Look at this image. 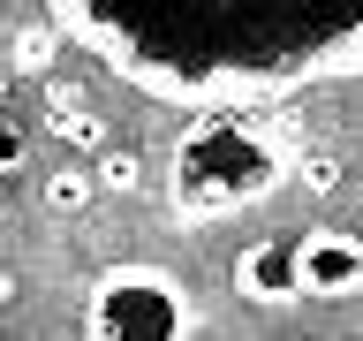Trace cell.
Segmentation results:
<instances>
[{"mask_svg":"<svg viewBox=\"0 0 363 341\" xmlns=\"http://www.w3.org/2000/svg\"><path fill=\"white\" fill-rule=\"evenodd\" d=\"M295 281H303V296H318V303L363 296V235H348V227L295 235Z\"/></svg>","mask_w":363,"mask_h":341,"instance_id":"4","label":"cell"},{"mask_svg":"<svg viewBox=\"0 0 363 341\" xmlns=\"http://www.w3.org/2000/svg\"><path fill=\"white\" fill-rule=\"evenodd\" d=\"M113 76L182 107H265L363 68V0H45Z\"/></svg>","mask_w":363,"mask_h":341,"instance_id":"1","label":"cell"},{"mask_svg":"<svg viewBox=\"0 0 363 341\" xmlns=\"http://www.w3.org/2000/svg\"><path fill=\"white\" fill-rule=\"evenodd\" d=\"M227 273H235V296H250V303H295L303 296V281H295V235L235 250Z\"/></svg>","mask_w":363,"mask_h":341,"instance_id":"5","label":"cell"},{"mask_svg":"<svg viewBox=\"0 0 363 341\" xmlns=\"http://www.w3.org/2000/svg\"><path fill=\"white\" fill-rule=\"evenodd\" d=\"M303 182H311V190H340V167H333V159H311V167H303Z\"/></svg>","mask_w":363,"mask_h":341,"instance_id":"8","label":"cell"},{"mask_svg":"<svg viewBox=\"0 0 363 341\" xmlns=\"http://www.w3.org/2000/svg\"><path fill=\"white\" fill-rule=\"evenodd\" d=\"M38 197H45V212H68V220H76V212L99 197V167H53Z\"/></svg>","mask_w":363,"mask_h":341,"instance_id":"6","label":"cell"},{"mask_svg":"<svg viewBox=\"0 0 363 341\" xmlns=\"http://www.w3.org/2000/svg\"><path fill=\"white\" fill-rule=\"evenodd\" d=\"M189 326H197L189 288L152 258L106 266L84 296V334H99V341H182Z\"/></svg>","mask_w":363,"mask_h":341,"instance_id":"3","label":"cell"},{"mask_svg":"<svg viewBox=\"0 0 363 341\" xmlns=\"http://www.w3.org/2000/svg\"><path fill=\"white\" fill-rule=\"evenodd\" d=\"M0 167H23V129H0Z\"/></svg>","mask_w":363,"mask_h":341,"instance_id":"9","label":"cell"},{"mask_svg":"<svg viewBox=\"0 0 363 341\" xmlns=\"http://www.w3.org/2000/svg\"><path fill=\"white\" fill-rule=\"evenodd\" d=\"M99 182H106V190H136V182H144V159H136L129 144H121V152H99Z\"/></svg>","mask_w":363,"mask_h":341,"instance_id":"7","label":"cell"},{"mask_svg":"<svg viewBox=\"0 0 363 341\" xmlns=\"http://www.w3.org/2000/svg\"><path fill=\"white\" fill-rule=\"evenodd\" d=\"M280 182H288V152L250 107H197V121L174 136L167 205H174L182 227H204V220H227V212L272 197Z\"/></svg>","mask_w":363,"mask_h":341,"instance_id":"2","label":"cell"}]
</instances>
